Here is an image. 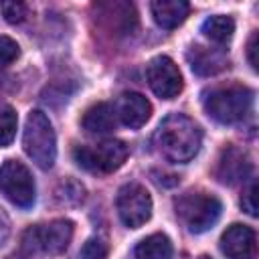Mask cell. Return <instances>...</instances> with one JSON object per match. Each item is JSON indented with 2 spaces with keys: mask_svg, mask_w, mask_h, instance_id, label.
<instances>
[{
  "mask_svg": "<svg viewBox=\"0 0 259 259\" xmlns=\"http://www.w3.org/2000/svg\"><path fill=\"white\" fill-rule=\"evenodd\" d=\"M107 243L99 237H91L79 251V259H107Z\"/></svg>",
  "mask_w": 259,
  "mask_h": 259,
  "instance_id": "d6986e66",
  "label": "cell"
},
{
  "mask_svg": "<svg viewBox=\"0 0 259 259\" xmlns=\"http://www.w3.org/2000/svg\"><path fill=\"white\" fill-rule=\"evenodd\" d=\"M150 10H152V16H154L158 26L176 28L188 16L190 6L184 0H154L150 4Z\"/></svg>",
  "mask_w": 259,
  "mask_h": 259,
  "instance_id": "5bb4252c",
  "label": "cell"
},
{
  "mask_svg": "<svg viewBox=\"0 0 259 259\" xmlns=\"http://www.w3.org/2000/svg\"><path fill=\"white\" fill-rule=\"evenodd\" d=\"M186 59L190 63V69L202 77L217 75L229 67V57L223 49H210L202 45H192L186 53Z\"/></svg>",
  "mask_w": 259,
  "mask_h": 259,
  "instance_id": "4fadbf2b",
  "label": "cell"
},
{
  "mask_svg": "<svg viewBox=\"0 0 259 259\" xmlns=\"http://www.w3.org/2000/svg\"><path fill=\"white\" fill-rule=\"evenodd\" d=\"M71 239H73V223L67 219H57L47 225H34L26 229L22 237V249L59 255L69 247Z\"/></svg>",
  "mask_w": 259,
  "mask_h": 259,
  "instance_id": "8992f818",
  "label": "cell"
},
{
  "mask_svg": "<svg viewBox=\"0 0 259 259\" xmlns=\"http://www.w3.org/2000/svg\"><path fill=\"white\" fill-rule=\"evenodd\" d=\"M202 32H204V36L210 38L212 42H217V45H227V42L233 38L235 20H233L231 16H225V14L208 16V18L202 22Z\"/></svg>",
  "mask_w": 259,
  "mask_h": 259,
  "instance_id": "e0dca14e",
  "label": "cell"
},
{
  "mask_svg": "<svg viewBox=\"0 0 259 259\" xmlns=\"http://www.w3.org/2000/svg\"><path fill=\"white\" fill-rule=\"evenodd\" d=\"M0 192L20 208H30L36 198V186L28 168L18 160H6L0 166Z\"/></svg>",
  "mask_w": 259,
  "mask_h": 259,
  "instance_id": "52a82bcc",
  "label": "cell"
},
{
  "mask_svg": "<svg viewBox=\"0 0 259 259\" xmlns=\"http://www.w3.org/2000/svg\"><path fill=\"white\" fill-rule=\"evenodd\" d=\"M255 249L257 237L247 225H231L221 237V251L227 259H253Z\"/></svg>",
  "mask_w": 259,
  "mask_h": 259,
  "instance_id": "30bf717a",
  "label": "cell"
},
{
  "mask_svg": "<svg viewBox=\"0 0 259 259\" xmlns=\"http://www.w3.org/2000/svg\"><path fill=\"white\" fill-rule=\"evenodd\" d=\"M249 172H251V160L245 150L237 146H227L221 152L214 174L223 184H237L239 180H245Z\"/></svg>",
  "mask_w": 259,
  "mask_h": 259,
  "instance_id": "7c38bea8",
  "label": "cell"
},
{
  "mask_svg": "<svg viewBox=\"0 0 259 259\" xmlns=\"http://www.w3.org/2000/svg\"><path fill=\"white\" fill-rule=\"evenodd\" d=\"M0 10L10 24H20L28 16V6L24 2H0Z\"/></svg>",
  "mask_w": 259,
  "mask_h": 259,
  "instance_id": "ffe728a7",
  "label": "cell"
},
{
  "mask_svg": "<svg viewBox=\"0 0 259 259\" xmlns=\"http://www.w3.org/2000/svg\"><path fill=\"white\" fill-rule=\"evenodd\" d=\"M8 235H10V221H8V214L0 208V247L6 243Z\"/></svg>",
  "mask_w": 259,
  "mask_h": 259,
  "instance_id": "cb8c5ba5",
  "label": "cell"
},
{
  "mask_svg": "<svg viewBox=\"0 0 259 259\" xmlns=\"http://www.w3.org/2000/svg\"><path fill=\"white\" fill-rule=\"evenodd\" d=\"M198 259H210V257H206V255H202V257H198Z\"/></svg>",
  "mask_w": 259,
  "mask_h": 259,
  "instance_id": "484cf974",
  "label": "cell"
},
{
  "mask_svg": "<svg viewBox=\"0 0 259 259\" xmlns=\"http://www.w3.org/2000/svg\"><path fill=\"white\" fill-rule=\"evenodd\" d=\"M204 111L219 123H237L247 117L253 105V91L245 85L217 87L202 97Z\"/></svg>",
  "mask_w": 259,
  "mask_h": 259,
  "instance_id": "7a4b0ae2",
  "label": "cell"
},
{
  "mask_svg": "<svg viewBox=\"0 0 259 259\" xmlns=\"http://www.w3.org/2000/svg\"><path fill=\"white\" fill-rule=\"evenodd\" d=\"M115 206H117L119 221L130 229L142 227L152 217L150 192L138 182H130V184H123L119 188L117 198H115Z\"/></svg>",
  "mask_w": 259,
  "mask_h": 259,
  "instance_id": "ba28073f",
  "label": "cell"
},
{
  "mask_svg": "<svg viewBox=\"0 0 259 259\" xmlns=\"http://www.w3.org/2000/svg\"><path fill=\"white\" fill-rule=\"evenodd\" d=\"M6 259H26V255H24V253H12V255H8Z\"/></svg>",
  "mask_w": 259,
  "mask_h": 259,
  "instance_id": "d4e9b609",
  "label": "cell"
},
{
  "mask_svg": "<svg viewBox=\"0 0 259 259\" xmlns=\"http://www.w3.org/2000/svg\"><path fill=\"white\" fill-rule=\"evenodd\" d=\"M127 146L119 140H103L95 146H75L73 148V160L77 166L89 170V172H113L117 170L125 158H127Z\"/></svg>",
  "mask_w": 259,
  "mask_h": 259,
  "instance_id": "5b68a950",
  "label": "cell"
},
{
  "mask_svg": "<svg viewBox=\"0 0 259 259\" xmlns=\"http://www.w3.org/2000/svg\"><path fill=\"white\" fill-rule=\"evenodd\" d=\"M176 217L188 233H204L219 221L223 204L214 194L206 192H184L174 200Z\"/></svg>",
  "mask_w": 259,
  "mask_h": 259,
  "instance_id": "277c9868",
  "label": "cell"
},
{
  "mask_svg": "<svg viewBox=\"0 0 259 259\" xmlns=\"http://www.w3.org/2000/svg\"><path fill=\"white\" fill-rule=\"evenodd\" d=\"M16 123H18V117H16V111L6 105V103H0V146H8L12 140H14V134H16Z\"/></svg>",
  "mask_w": 259,
  "mask_h": 259,
  "instance_id": "ac0fdd59",
  "label": "cell"
},
{
  "mask_svg": "<svg viewBox=\"0 0 259 259\" xmlns=\"http://www.w3.org/2000/svg\"><path fill=\"white\" fill-rule=\"evenodd\" d=\"M148 83L152 87V91L160 97V99H174L180 91H182V75L178 65L166 57H154L148 65Z\"/></svg>",
  "mask_w": 259,
  "mask_h": 259,
  "instance_id": "9c48e42d",
  "label": "cell"
},
{
  "mask_svg": "<svg viewBox=\"0 0 259 259\" xmlns=\"http://www.w3.org/2000/svg\"><path fill=\"white\" fill-rule=\"evenodd\" d=\"M257 45H259V32L255 30V32L249 36V42H247V59H249V65H251L255 71H257V67H259V65H257V63H259V61H257V49H259Z\"/></svg>",
  "mask_w": 259,
  "mask_h": 259,
  "instance_id": "603a6c76",
  "label": "cell"
},
{
  "mask_svg": "<svg viewBox=\"0 0 259 259\" xmlns=\"http://www.w3.org/2000/svg\"><path fill=\"white\" fill-rule=\"evenodd\" d=\"M136 259H172V243L164 233L142 239L136 247Z\"/></svg>",
  "mask_w": 259,
  "mask_h": 259,
  "instance_id": "2e32d148",
  "label": "cell"
},
{
  "mask_svg": "<svg viewBox=\"0 0 259 259\" xmlns=\"http://www.w3.org/2000/svg\"><path fill=\"white\" fill-rule=\"evenodd\" d=\"M20 55V47L10 36H0V67L12 65Z\"/></svg>",
  "mask_w": 259,
  "mask_h": 259,
  "instance_id": "44dd1931",
  "label": "cell"
},
{
  "mask_svg": "<svg viewBox=\"0 0 259 259\" xmlns=\"http://www.w3.org/2000/svg\"><path fill=\"white\" fill-rule=\"evenodd\" d=\"M113 111H115V115L119 117V121L123 125H127L130 130H138V127H142L150 119L152 105H150V101L142 93L125 91V93L119 95Z\"/></svg>",
  "mask_w": 259,
  "mask_h": 259,
  "instance_id": "8fae6325",
  "label": "cell"
},
{
  "mask_svg": "<svg viewBox=\"0 0 259 259\" xmlns=\"http://www.w3.org/2000/svg\"><path fill=\"white\" fill-rule=\"evenodd\" d=\"M22 146L26 156L42 170L53 168L57 158V138L49 117L40 109H32L26 117Z\"/></svg>",
  "mask_w": 259,
  "mask_h": 259,
  "instance_id": "3957f363",
  "label": "cell"
},
{
  "mask_svg": "<svg viewBox=\"0 0 259 259\" xmlns=\"http://www.w3.org/2000/svg\"><path fill=\"white\" fill-rule=\"evenodd\" d=\"M156 148L170 162L192 160L202 144L200 127L184 113L166 115L156 130Z\"/></svg>",
  "mask_w": 259,
  "mask_h": 259,
  "instance_id": "6da1fadb",
  "label": "cell"
},
{
  "mask_svg": "<svg viewBox=\"0 0 259 259\" xmlns=\"http://www.w3.org/2000/svg\"><path fill=\"white\" fill-rule=\"evenodd\" d=\"M81 125L87 134H95V136H103L109 134L115 127V111L109 103L99 101L95 105H91L83 117H81Z\"/></svg>",
  "mask_w": 259,
  "mask_h": 259,
  "instance_id": "9a60e30c",
  "label": "cell"
},
{
  "mask_svg": "<svg viewBox=\"0 0 259 259\" xmlns=\"http://www.w3.org/2000/svg\"><path fill=\"white\" fill-rule=\"evenodd\" d=\"M241 206L247 214L257 217V182L255 180H251L249 186L245 188V192L241 196Z\"/></svg>",
  "mask_w": 259,
  "mask_h": 259,
  "instance_id": "7402d4cb",
  "label": "cell"
}]
</instances>
